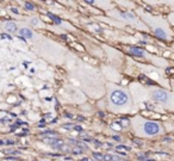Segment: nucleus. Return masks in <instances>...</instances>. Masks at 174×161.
I'll return each instance as SVG.
<instances>
[{
    "label": "nucleus",
    "instance_id": "nucleus-1",
    "mask_svg": "<svg viewBox=\"0 0 174 161\" xmlns=\"http://www.w3.org/2000/svg\"><path fill=\"white\" fill-rule=\"evenodd\" d=\"M152 97L155 102L157 103H161V104H169L172 100H173V95L167 92L166 90H162V89H156L153 91L152 93Z\"/></svg>",
    "mask_w": 174,
    "mask_h": 161
},
{
    "label": "nucleus",
    "instance_id": "nucleus-2",
    "mask_svg": "<svg viewBox=\"0 0 174 161\" xmlns=\"http://www.w3.org/2000/svg\"><path fill=\"white\" fill-rule=\"evenodd\" d=\"M143 131L147 136H156L162 134V127L155 121H145L143 123Z\"/></svg>",
    "mask_w": 174,
    "mask_h": 161
},
{
    "label": "nucleus",
    "instance_id": "nucleus-3",
    "mask_svg": "<svg viewBox=\"0 0 174 161\" xmlns=\"http://www.w3.org/2000/svg\"><path fill=\"white\" fill-rule=\"evenodd\" d=\"M110 98H111V102L117 106L125 105L129 102V95L127 94V92H124L122 90H115L112 93H111Z\"/></svg>",
    "mask_w": 174,
    "mask_h": 161
},
{
    "label": "nucleus",
    "instance_id": "nucleus-4",
    "mask_svg": "<svg viewBox=\"0 0 174 161\" xmlns=\"http://www.w3.org/2000/svg\"><path fill=\"white\" fill-rule=\"evenodd\" d=\"M154 33H155V36L157 37V38L162 40V41H168V40H169L168 33H167L166 30L162 29V28H155V29H154Z\"/></svg>",
    "mask_w": 174,
    "mask_h": 161
},
{
    "label": "nucleus",
    "instance_id": "nucleus-5",
    "mask_svg": "<svg viewBox=\"0 0 174 161\" xmlns=\"http://www.w3.org/2000/svg\"><path fill=\"white\" fill-rule=\"evenodd\" d=\"M40 137L43 139V140L44 139H53V140H55V139L58 137V134L55 132V131H52V130H47V131H44V132H42L40 135Z\"/></svg>",
    "mask_w": 174,
    "mask_h": 161
},
{
    "label": "nucleus",
    "instance_id": "nucleus-6",
    "mask_svg": "<svg viewBox=\"0 0 174 161\" xmlns=\"http://www.w3.org/2000/svg\"><path fill=\"white\" fill-rule=\"evenodd\" d=\"M130 52L132 53L134 56H137V57H143L145 55V52L140 47H130Z\"/></svg>",
    "mask_w": 174,
    "mask_h": 161
},
{
    "label": "nucleus",
    "instance_id": "nucleus-7",
    "mask_svg": "<svg viewBox=\"0 0 174 161\" xmlns=\"http://www.w3.org/2000/svg\"><path fill=\"white\" fill-rule=\"evenodd\" d=\"M5 29H6L8 32L13 33V32L17 31V25H16V23H13V22H8V23H6Z\"/></svg>",
    "mask_w": 174,
    "mask_h": 161
},
{
    "label": "nucleus",
    "instance_id": "nucleus-8",
    "mask_svg": "<svg viewBox=\"0 0 174 161\" xmlns=\"http://www.w3.org/2000/svg\"><path fill=\"white\" fill-rule=\"evenodd\" d=\"M19 33L22 35V37H28V38H31V37H32V31L30 29L23 28V29L19 30Z\"/></svg>",
    "mask_w": 174,
    "mask_h": 161
},
{
    "label": "nucleus",
    "instance_id": "nucleus-9",
    "mask_svg": "<svg viewBox=\"0 0 174 161\" xmlns=\"http://www.w3.org/2000/svg\"><path fill=\"white\" fill-rule=\"evenodd\" d=\"M63 144H65V142L62 141V140H54V141L50 143V146L54 148V149H57V151H58Z\"/></svg>",
    "mask_w": 174,
    "mask_h": 161
},
{
    "label": "nucleus",
    "instance_id": "nucleus-10",
    "mask_svg": "<svg viewBox=\"0 0 174 161\" xmlns=\"http://www.w3.org/2000/svg\"><path fill=\"white\" fill-rule=\"evenodd\" d=\"M140 80H141V81H143L144 84H147L148 86H154V85H156L153 80L148 79V78H147V77H144V75H141V77H140Z\"/></svg>",
    "mask_w": 174,
    "mask_h": 161
},
{
    "label": "nucleus",
    "instance_id": "nucleus-11",
    "mask_svg": "<svg viewBox=\"0 0 174 161\" xmlns=\"http://www.w3.org/2000/svg\"><path fill=\"white\" fill-rule=\"evenodd\" d=\"M72 152H73L74 154H82V153L85 152V149H84V148H81V147H79V146H75V147H74L73 149H72Z\"/></svg>",
    "mask_w": 174,
    "mask_h": 161
},
{
    "label": "nucleus",
    "instance_id": "nucleus-12",
    "mask_svg": "<svg viewBox=\"0 0 174 161\" xmlns=\"http://www.w3.org/2000/svg\"><path fill=\"white\" fill-rule=\"evenodd\" d=\"M48 16L50 17V18H52V19H53V20H54V22H55L56 24H61V22H62V20H61V19L58 18V17H56L55 15H52V13H48Z\"/></svg>",
    "mask_w": 174,
    "mask_h": 161
},
{
    "label": "nucleus",
    "instance_id": "nucleus-13",
    "mask_svg": "<svg viewBox=\"0 0 174 161\" xmlns=\"http://www.w3.org/2000/svg\"><path fill=\"white\" fill-rule=\"evenodd\" d=\"M122 16L125 18V19H134V15L132 13H127V12H122Z\"/></svg>",
    "mask_w": 174,
    "mask_h": 161
},
{
    "label": "nucleus",
    "instance_id": "nucleus-14",
    "mask_svg": "<svg viewBox=\"0 0 174 161\" xmlns=\"http://www.w3.org/2000/svg\"><path fill=\"white\" fill-rule=\"evenodd\" d=\"M93 158L95 159V160H104V155L103 154H100V153H93Z\"/></svg>",
    "mask_w": 174,
    "mask_h": 161
},
{
    "label": "nucleus",
    "instance_id": "nucleus-15",
    "mask_svg": "<svg viewBox=\"0 0 174 161\" xmlns=\"http://www.w3.org/2000/svg\"><path fill=\"white\" fill-rule=\"evenodd\" d=\"M116 149H117V151H122V149H124V151H130V147H127V146H124V144H119V146L116 147Z\"/></svg>",
    "mask_w": 174,
    "mask_h": 161
},
{
    "label": "nucleus",
    "instance_id": "nucleus-16",
    "mask_svg": "<svg viewBox=\"0 0 174 161\" xmlns=\"http://www.w3.org/2000/svg\"><path fill=\"white\" fill-rule=\"evenodd\" d=\"M25 7H26V10H29V11H33V10H35L33 4L30 3V1H26V3H25Z\"/></svg>",
    "mask_w": 174,
    "mask_h": 161
},
{
    "label": "nucleus",
    "instance_id": "nucleus-17",
    "mask_svg": "<svg viewBox=\"0 0 174 161\" xmlns=\"http://www.w3.org/2000/svg\"><path fill=\"white\" fill-rule=\"evenodd\" d=\"M58 151H61V152H66V153H67V152H69V151H70V147H69V146H67V144L65 143L63 146H62V147L60 148Z\"/></svg>",
    "mask_w": 174,
    "mask_h": 161
},
{
    "label": "nucleus",
    "instance_id": "nucleus-18",
    "mask_svg": "<svg viewBox=\"0 0 174 161\" xmlns=\"http://www.w3.org/2000/svg\"><path fill=\"white\" fill-rule=\"evenodd\" d=\"M113 159H115L113 155H110V154L104 155V161H113Z\"/></svg>",
    "mask_w": 174,
    "mask_h": 161
},
{
    "label": "nucleus",
    "instance_id": "nucleus-19",
    "mask_svg": "<svg viewBox=\"0 0 174 161\" xmlns=\"http://www.w3.org/2000/svg\"><path fill=\"white\" fill-rule=\"evenodd\" d=\"M1 37H3V38H8V40H11V38H12V37H11L10 35H6V33H3V35H1Z\"/></svg>",
    "mask_w": 174,
    "mask_h": 161
},
{
    "label": "nucleus",
    "instance_id": "nucleus-20",
    "mask_svg": "<svg viewBox=\"0 0 174 161\" xmlns=\"http://www.w3.org/2000/svg\"><path fill=\"white\" fill-rule=\"evenodd\" d=\"M93 143H94L97 147H102V146H103L100 142H99V141H97V140H94V141H93Z\"/></svg>",
    "mask_w": 174,
    "mask_h": 161
},
{
    "label": "nucleus",
    "instance_id": "nucleus-21",
    "mask_svg": "<svg viewBox=\"0 0 174 161\" xmlns=\"http://www.w3.org/2000/svg\"><path fill=\"white\" fill-rule=\"evenodd\" d=\"M44 125H45V121H44V119H42V121H41V123H40V125H38V127H40V128H43Z\"/></svg>",
    "mask_w": 174,
    "mask_h": 161
},
{
    "label": "nucleus",
    "instance_id": "nucleus-22",
    "mask_svg": "<svg viewBox=\"0 0 174 161\" xmlns=\"http://www.w3.org/2000/svg\"><path fill=\"white\" fill-rule=\"evenodd\" d=\"M74 129H75L77 131H82V128L80 125H75V127H74Z\"/></svg>",
    "mask_w": 174,
    "mask_h": 161
},
{
    "label": "nucleus",
    "instance_id": "nucleus-23",
    "mask_svg": "<svg viewBox=\"0 0 174 161\" xmlns=\"http://www.w3.org/2000/svg\"><path fill=\"white\" fill-rule=\"evenodd\" d=\"M11 11L13 12V13H16V15H18V13H19V12H18V10H17L16 7H12V8H11Z\"/></svg>",
    "mask_w": 174,
    "mask_h": 161
},
{
    "label": "nucleus",
    "instance_id": "nucleus-24",
    "mask_svg": "<svg viewBox=\"0 0 174 161\" xmlns=\"http://www.w3.org/2000/svg\"><path fill=\"white\" fill-rule=\"evenodd\" d=\"M6 144H10V146H12V144H15V142L12 141V140H8V141H6Z\"/></svg>",
    "mask_w": 174,
    "mask_h": 161
},
{
    "label": "nucleus",
    "instance_id": "nucleus-25",
    "mask_svg": "<svg viewBox=\"0 0 174 161\" xmlns=\"http://www.w3.org/2000/svg\"><path fill=\"white\" fill-rule=\"evenodd\" d=\"M62 127H63V128H67V129H69V128H72L73 125H72V124H63Z\"/></svg>",
    "mask_w": 174,
    "mask_h": 161
},
{
    "label": "nucleus",
    "instance_id": "nucleus-26",
    "mask_svg": "<svg viewBox=\"0 0 174 161\" xmlns=\"http://www.w3.org/2000/svg\"><path fill=\"white\" fill-rule=\"evenodd\" d=\"M134 142H135V143H136V144H139V146H142V144H143V143H142V142H141V141H139V140H135V141H134Z\"/></svg>",
    "mask_w": 174,
    "mask_h": 161
},
{
    "label": "nucleus",
    "instance_id": "nucleus-27",
    "mask_svg": "<svg viewBox=\"0 0 174 161\" xmlns=\"http://www.w3.org/2000/svg\"><path fill=\"white\" fill-rule=\"evenodd\" d=\"M164 141H165V142H166V141H167V142H169V141H172V139H171V137H165V139H164Z\"/></svg>",
    "mask_w": 174,
    "mask_h": 161
},
{
    "label": "nucleus",
    "instance_id": "nucleus-28",
    "mask_svg": "<svg viewBox=\"0 0 174 161\" xmlns=\"http://www.w3.org/2000/svg\"><path fill=\"white\" fill-rule=\"evenodd\" d=\"M113 140H116V141H119V140H120V137H119V136H113Z\"/></svg>",
    "mask_w": 174,
    "mask_h": 161
},
{
    "label": "nucleus",
    "instance_id": "nucleus-29",
    "mask_svg": "<svg viewBox=\"0 0 174 161\" xmlns=\"http://www.w3.org/2000/svg\"><path fill=\"white\" fill-rule=\"evenodd\" d=\"M65 116H67L68 118H73V115H70V114H65Z\"/></svg>",
    "mask_w": 174,
    "mask_h": 161
},
{
    "label": "nucleus",
    "instance_id": "nucleus-30",
    "mask_svg": "<svg viewBox=\"0 0 174 161\" xmlns=\"http://www.w3.org/2000/svg\"><path fill=\"white\" fill-rule=\"evenodd\" d=\"M78 119H79V121H85V118H84L82 116H78Z\"/></svg>",
    "mask_w": 174,
    "mask_h": 161
},
{
    "label": "nucleus",
    "instance_id": "nucleus-31",
    "mask_svg": "<svg viewBox=\"0 0 174 161\" xmlns=\"http://www.w3.org/2000/svg\"><path fill=\"white\" fill-rule=\"evenodd\" d=\"M99 116H100V117H104V116H105V114H103V112H99Z\"/></svg>",
    "mask_w": 174,
    "mask_h": 161
},
{
    "label": "nucleus",
    "instance_id": "nucleus-32",
    "mask_svg": "<svg viewBox=\"0 0 174 161\" xmlns=\"http://www.w3.org/2000/svg\"><path fill=\"white\" fill-rule=\"evenodd\" d=\"M81 161H88V159H87V158H84V159H82Z\"/></svg>",
    "mask_w": 174,
    "mask_h": 161
},
{
    "label": "nucleus",
    "instance_id": "nucleus-33",
    "mask_svg": "<svg viewBox=\"0 0 174 161\" xmlns=\"http://www.w3.org/2000/svg\"><path fill=\"white\" fill-rule=\"evenodd\" d=\"M1 144H4V142H3L1 140H0V146H1Z\"/></svg>",
    "mask_w": 174,
    "mask_h": 161
},
{
    "label": "nucleus",
    "instance_id": "nucleus-34",
    "mask_svg": "<svg viewBox=\"0 0 174 161\" xmlns=\"http://www.w3.org/2000/svg\"><path fill=\"white\" fill-rule=\"evenodd\" d=\"M119 161H128V160H124V159H119Z\"/></svg>",
    "mask_w": 174,
    "mask_h": 161
},
{
    "label": "nucleus",
    "instance_id": "nucleus-35",
    "mask_svg": "<svg viewBox=\"0 0 174 161\" xmlns=\"http://www.w3.org/2000/svg\"><path fill=\"white\" fill-rule=\"evenodd\" d=\"M172 85H173V89H174V80L172 81Z\"/></svg>",
    "mask_w": 174,
    "mask_h": 161
}]
</instances>
